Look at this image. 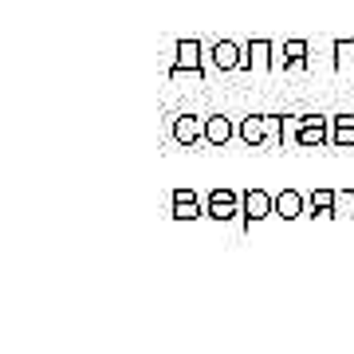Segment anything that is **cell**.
Segmentation results:
<instances>
[{
  "instance_id": "9a60e30c",
  "label": "cell",
  "mask_w": 354,
  "mask_h": 354,
  "mask_svg": "<svg viewBox=\"0 0 354 354\" xmlns=\"http://www.w3.org/2000/svg\"><path fill=\"white\" fill-rule=\"evenodd\" d=\"M307 216H335V189H315L307 197Z\"/></svg>"
},
{
  "instance_id": "7a4b0ae2",
  "label": "cell",
  "mask_w": 354,
  "mask_h": 354,
  "mask_svg": "<svg viewBox=\"0 0 354 354\" xmlns=\"http://www.w3.org/2000/svg\"><path fill=\"white\" fill-rule=\"evenodd\" d=\"M244 213V193L236 189H213L205 197V216L213 221H236Z\"/></svg>"
},
{
  "instance_id": "8fae6325",
  "label": "cell",
  "mask_w": 354,
  "mask_h": 354,
  "mask_svg": "<svg viewBox=\"0 0 354 354\" xmlns=\"http://www.w3.org/2000/svg\"><path fill=\"white\" fill-rule=\"evenodd\" d=\"M330 146H339V150L354 146V114H330Z\"/></svg>"
},
{
  "instance_id": "8992f818",
  "label": "cell",
  "mask_w": 354,
  "mask_h": 354,
  "mask_svg": "<svg viewBox=\"0 0 354 354\" xmlns=\"http://www.w3.org/2000/svg\"><path fill=\"white\" fill-rule=\"evenodd\" d=\"M272 213H276V197H268L264 189H248V193H244V213H241V225L244 228L260 225V221L272 216Z\"/></svg>"
},
{
  "instance_id": "52a82bcc",
  "label": "cell",
  "mask_w": 354,
  "mask_h": 354,
  "mask_svg": "<svg viewBox=\"0 0 354 354\" xmlns=\"http://www.w3.org/2000/svg\"><path fill=\"white\" fill-rule=\"evenodd\" d=\"M205 51H209V64L216 71H241V64H244V44H232V39H221V44H213Z\"/></svg>"
},
{
  "instance_id": "ba28073f",
  "label": "cell",
  "mask_w": 354,
  "mask_h": 354,
  "mask_svg": "<svg viewBox=\"0 0 354 354\" xmlns=\"http://www.w3.org/2000/svg\"><path fill=\"white\" fill-rule=\"evenodd\" d=\"M236 138L244 146H252V150L268 146V114H248V118H241L236 122Z\"/></svg>"
},
{
  "instance_id": "5bb4252c",
  "label": "cell",
  "mask_w": 354,
  "mask_h": 354,
  "mask_svg": "<svg viewBox=\"0 0 354 354\" xmlns=\"http://www.w3.org/2000/svg\"><path fill=\"white\" fill-rule=\"evenodd\" d=\"M330 55H335V71L354 75V39H335L330 44Z\"/></svg>"
},
{
  "instance_id": "2e32d148",
  "label": "cell",
  "mask_w": 354,
  "mask_h": 354,
  "mask_svg": "<svg viewBox=\"0 0 354 354\" xmlns=\"http://www.w3.org/2000/svg\"><path fill=\"white\" fill-rule=\"evenodd\" d=\"M335 216H354V189H335Z\"/></svg>"
},
{
  "instance_id": "3957f363",
  "label": "cell",
  "mask_w": 354,
  "mask_h": 354,
  "mask_svg": "<svg viewBox=\"0 0 354 354\" xmlns=\"http://www.w3.org/2000/svg\"><path fill=\"white\" fill-rule=\"evenodd\" d=\"M299 134H295V146H330V114H299Z\"/></svg>"
},
{
  "instance_id": "9c48e42d",
  "label": "cell",
  "mask_w": 354,
  "mask_h": 354,
  "mask_svg": "<svg viewBox=\"0 0 354 354\" xmlns=\"http://www.w3.org/2000/svg\"><path fill=\"white\" fill-rule=\"evenodd\" d=\"M232 138H236V122H232V118H225V114H209V118H205V142H209V146L221 150V146L232 142Z\"/></svg>"
},
{
  "instance_id": "30bf717a",
  "label": "cell",
  "mask_w": 354,
  "mask_h": 354,
  "mask_svg": "<svg viewBox=\"0 0 354 354\" xmlns=\"http://www.w3.org/2000/svg\"><path fill=\"white\" fill-rule=\"evenodd\" d=\"M205 216V201L193 189H174V221H197Z\"/></svg>"
},
{
  "instance_id": "5b68a950",
  "label": "cell",
  "mask_w": 354,
  "mask_h": 354,
  "mask_svg": "<svg viewBox=\"0 0 354 354\" xmlns=\"http://www.w3.org/2000/svg\"><path fill=\"white\" fill-rule=\"evenodd\" d=\"M169 134H174L177 146H197V142H205V118L201 114H174V127H169Z\"/></svg>"
},
{
  "instance_id": "4fadbf2b",
  "label": "cell",
  "mask_w": 354,
  "mask_h": 354,
  "mask_svg": "<svg viewBox=\"0 0 354 354\" xmlns=\"http://www.w3.org/2000/svg\"><path fill=\"white\" fill-rule=\"evenodd\" d=\"M307 55H311V44H307V39H288V44H283L288 71H307Z\"/></svg>"
},
{
  "instance_id": "277c9868",
  "label": "cell",
  "mask_w": 354,
  "mask_h": 354,
  "mask_svg": "<svg viewBox=\"0 0 354 354\" xmlns=\"http://www.w3.org/2000/svg\"><path fill=\"white\" fill-rule=\"evenodd\" d=\"M272 67H276V44H272V39H248V44H244L241 71L260 75V71H272Z\"/></svg>"
},
{
  "instance_id": "7c38bea8",
  "label": "cell",
  "mask_w": 354,
  "mask_h": 354,
  "mask_svg": "<svg viewBox=\"0 0 354 354\" xmlns=\"http://www.w3.org/2000/svg\"><path fill=\"white\" fill-rule=\"evenodd\" d=\"M307 213V197L304 193H295V189H283L276 197V216H283V221H295V216H304Z\"/></svg>"
},
{
  "instance_id": "6da1fadb",
  "label": "cell",
  "mask_w": 354,
  "mask_h": 354,
  "mask_svg": "<svg viewBox=\"0 0 354 354\" xmlns=\"http://www.w3.org/2000/svg\"><path fill=\"white\" fill-rule=\"evenodd\" d=\"M205 44L201 39H177L174 44V64L165 67L169 79H181V75H193L197 83H205Z\"/></svg>"
}]
</instances>
